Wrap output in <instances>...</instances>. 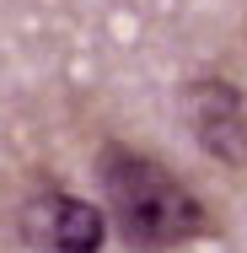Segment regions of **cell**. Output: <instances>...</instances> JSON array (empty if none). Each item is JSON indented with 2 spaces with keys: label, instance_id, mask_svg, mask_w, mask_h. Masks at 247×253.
<instances>
[{
  "label": "cell",
  "instance_id": "cell-1",
  "mask_svg": "<svg viewBox=\"0 0 247 253\" xmlns=\"http://www.w3.org/2000/svg\"><path fill=\"white\" fill-rule=\"evenodd\" d=\"M97 183L107 200V221L129 253H172L210 237V210L194 189L129 140H107L97 151Z\"/></svg>",
  "mask_w": 247,
  "mask_h": 253
},
{
  "label": "cell",
  "instance_id": "cell-2",
  "mask_svg": "<svg viewBox=\"0 0 247 253\" xmlns=\"http://www.w3.org/2000/svg\"><path fill=\"white\" fill-rule=\"evenodd\" d=\"M188 129L199 151L220 167H247V92L226 76H199L183 86Z\"/></svg>",
  "mask_w": 247,
  "mask_h": 253
},
{
  "label": "cell",
  "instance_id": "cell-3",
  "mask_svg": "<svg viewBox=\"0 0 247 253\" xmlns=\"http://www.w3.org/2000/svg\"><path fill=\"white\" fill-rule=\"evenodd\" d=\"M22 232H27L33 248H43V253H102L107 215L92 200H81V194L49 189V194H38L22 210Z\"/></svg>",
  "mask_w": 247,
  "mask_h": 253
}]
</instances>
